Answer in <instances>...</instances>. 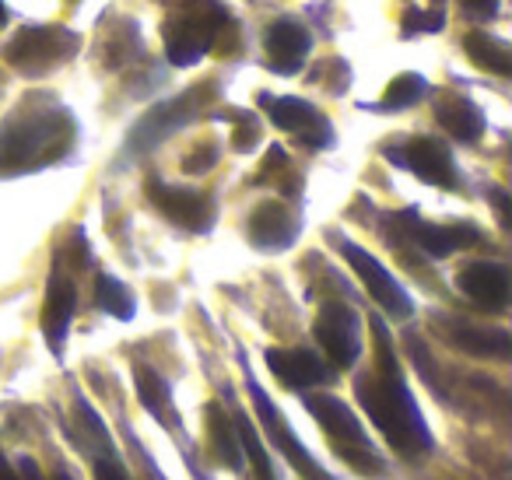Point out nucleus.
Here are the masks:
<instances>
[{
  "label": "nucleus",
  "mask_w": 512,
  "mask_h": 480,
  "mask_svg": "<svg viewBox=\"0 0 512 480\" xmlns=\"http://www.w3.org/2000/svg\"><path fill=\"white\" fill-rule=\"evenodd\" d=\"M393 165L400 169H411L418 179L432 186H442V190H453L456 186V169H453V155L442 141H432V137H418V141L404 144V148H390L386 151Z\"/></svg>",
  "instance_id": "7"
},
{
  "label": "nucleus",
  "mask_w": 512,
  "mask_h": 480,
  "mask_svg": "<svg viewBox=\"0 0 512 480\" xmlns=\"http://www.w3.org/2000/svg\"><path fill=\"white\" fill-rule=\"evenodd\" d=\"M456 284L470 302L488 312H502L509 305V270L502 263H467L456 274Z\"/></svg>",
  "instance_id": "14"
},
{
  "label": "nucleus",
  "mask_w": 512,
  "mask_h": 480,
  "mask_svg": "<svg viewBox=\"0 0 512 480\" xmlns=\"http://www.w3.org/2000/svg\"><path fill=\"white\" fill-rule=\"evenodd\" d=\"M316 340L330 354V361L341 368H351L362 354V323H358L355 309L344 302H323L320 316H316Z\"/></svg>",
  "instance_id": "6"
},
{
  "label": "nucleus",
  "mask_w": 512,
  "mask_h": 480,
  "mask_svg": "<svg viewBox=\"0 0 512 480\" xmlns=\"http://www.w3.org/2000/svg\"><path fill=\"white\" fill-rule=\"evenodd\" d=\"M442 337L463 354H474V358H495L505 361L512 354V340L505 330H491V326H477L467 319H442L439 323Z\"/></svg>",
  "instance_id": "15"
},
{
  "label": "nucleus",
  "mask_w": 512,
  "mask_h": 480,
  "mask_svg": "<svg viewBox=\"0 0 512 480\" xmlns=\"http://www.w3.org/2000/svg\"><path fill=\"white\" fill-rule=\"evenodd\" d=\"M218 25H221V11L214 18H204L197 11V15H186V18H179L176 25H169V32H165V50H169L172 64L176 67L197 64V60L211 50Z\"/></svg>",
  "instance_id": "13"
},
{
  "label": "nucleus",
  "mask_w": 512,
  "mask_h": 480,
  "mask_svg": "<svg viewBox=\"0 0 512 480\" xmlns=\"http://www.w3.org/2000/svg\"><path fill=\"white\" fill-rule=\"evenodd\" d=\"M214 158H218V148H211V144H207V151H197V158H186L183 169L186 172H207L214 165Z\"/></svg>",
  "instance_id": "29"
},
{
  "label": "nucleus",
  "mask_w": 512,
  "mask_h": 480,
  "mask_svg": "<svg viewBox=\"0 0 512 480\" xmlns=\"http://www.w3.org/2000/svg\"><path fill=\"white\" fill-rule=\"evenodd\" d=\"M95 298H99V305L109 312V316H116V319H134V312H137L134 295H130L127 284H120L116 277L102 274L99 281H95Z\"/></svg>",
  "instance_id": "24"
},
{
  "label": "nucleus",
  "mask_w": 512,
  "mask_h": 480,
  "mask_svg": "<svg viewBox=\"0 0 512 480\" xmlns=\"http://www.w3.org/2000/svg\"><path fill=\"white\" fill-rule=\"evenodd\" d=\"M95 477L99 480H130L127 470H123V463H116L113 456H102L99 463H95Z\"/></svg>",
  "instance_id": "27"
},
{
  "label": "nucleus",
  "mask_w": 512,
  "mask_h": 480,
  "mask_svg": "<svg viewBox=\"0 0 512 480\" xmlns=\"http://www.w3.org/2000/svg\"><path fill=\"white\" fill-rule=\"evenodd\" d=\"M53 480H74V477H67V473H57V477H53Z\"/></svg>",
  "instance_id": "32"
},
{
  "label": "nucleus",
  "mask_w": 512,
  "mask_h": 480,
  "mask_svg": "<svg viewBox=\"0 0 512 480\" xmlns=\"http://www.w3.org/2000/svg\"><path fill=\"white\" fill-rule=\"evenodd\" d=\"M74 305H78V291H74L71 277H64V270H53L50 274V288H46V309H43V333L50 351L64 354L67 344V330H71L74 319Z\"/></svg>",
  "instance_id": "16"
},
{
  "label": "nucleus",
  "mask_w": 512,
  "mask_h": 480,
  "mask_svg": "<svg viewBox=\"0 0 512 480\" xmlns=\"http://www.w3.org/2000/svg\"><path fill=\"white\" fill-rule=\"evenodd\" d=\"M271 120L278 123L288 134H302V141L313 144V148H327V144L316 137V130H330V123L316 113L309 102L302 99H274L271 102Z\"/></svg>",
  "instance_id": "19"
},
{
  "label": "nucleus",
  "mask_w": 512,
  "mask_h": 480,
  "mask_svg": "<svg viewBox=\"0 0 512 480\" xmlns=\"http://www.w3.org/2000/svg\"><path fill=\"white\" fill-rule=\"evenodd\" d=\"M242 368H246V386H249V396H253V407L256 414H260V424H264V431L271 435V442L281 449V456L292 463V470L299 473L302 480H334V473L323 470L320 463L313 459V452L306 449V445L299 442V435L292 431V424H285V417H281V410L274 407L271 396L260 389V382L253 379V372H249V365L242 361Z\"/></svg>",
  "instance_id": "4"
},
{
  "label": "nucleus",
  "mask_w": 512,
  "mask_h": 480,
  "mask_svg": "<svg viewBox=\"0 0 512 480\" xmlns=\"http://www.w3.org/2000/svg\"><path fill=\"white\" fill-rule=\"evenodd\" d=\"M460 4L477 18H491L498 11V0H460Z\"/></svg>",
  "instance_id": "30"
},
{
  "label": "nucleus",
  "mask_w": 512,
  "mask_h": 480,
  "mask_svg": "<svg viewBox=\"0 0 512 480\" xmlns=\"http://www.w3.org/2000/svg\"><path fill=\"white\" fill-rule=\"evenodd\" d=\"M267 368L274 372V379L288 389H313L330 382V368L323 365V358L316 351H306V347H271L264 354Z\"/></svg>",
  "instance_id": "12"
},
{
  "label": "nucleus",
  "mask_w": 512,
  "mask_h": 480,
  "mask_svg": "<svg viewBox=\"0 0 512 480\" xmlns=\"http://www.w3.org/2000/svg\"><path fill=\"white\" fill-rule=\"evenodd\" d=\"M309 57V32L299 22H274L267 32V64L278 74H295Z\"/></svg>",
  "instance_id": "18"
},
{
  "label": "nucleus",
  "mask_w": 512,
  "mask_h": 480,
  "mask_svg": "<svg viewBox=\"0 0 512 480\" xmlns=\"http://www.w3.org/2000/svg\"><path fill=\"white\" fill-rule=\"evenodd\" d=\"M393 221L400 225V239H414L428 256H435V260L460 253V249L474 246V242L481 239V232H477L474 225H425V221H418L414 211L397 214Z\"/></svg>",
  "instance_id": "8"
},
{
  "label": "nucleus",
  "mask_w": 512,
  "mask_h": 480,
  "mask_svg": "<svg viewBox=\"0 0 512 480\" xmlns=\"http://www.w3.org/2000/svg\"><path fill=\"white\" fill-rule=\"evenodd\" d=\"M207 449L225 470L242 466V438L232 431V417L221 410V403H207Z\"/></svg>",
  "instance_id": "20"
},
{
  "label": "nucleus",
  "mask_w": 512,
  "mask_h": 480,
  "mask_svg": "<svg viewBox=\"0 0 512 480\" xmlns=\"http://www.w3.org/2000/svg\"><path fill=\"white\" fill-rule=\"evenodd\" d=\"M74 141V120L64 109H43V113L22 116L0 130V176L43 169L67 155Z\"/></svg>",
  "instance_id": "2"
},
{
  "label": "nucleus",
  "mask_w": 512,
  "mask_h": 480,
  "mask_svg": "<svg viewBox=\"0 0 512 480\" xmlns=\"http://www.w3.org/2000/svg\"><path fill=\"white\" fill-rule=\"evenodd\" d=\"M463 50H467V57L474 60L477 67H484V71L491 74H509L512 71V57H509V46L502 43V39L488 36V32H470L467 43H463Z\"/></svg>",
  "instance_id": "23"
},
{
  "label": "nucleus",
  "mask_w": 512,
  "mask_h": 480,
  "mask_svg": "<svg viewBox=\"0 0 512 480\" xmlns=\"http://www.w3.org/2000/svg\"><path fill=\"white\" fill-rule=\"evenodd\" d=\"M425 92H428V85L418 78V74H400V78H393L390 88H386L383 109H407L418 99H425Z\"/></svg>",
  "instance_id": "25"
},
{
  "label": "nucleus",
  "mask_w": 512,
  "mask_h": 480,
  "mask_svg": "<svg viewBox=\"0 0 512 480\" xmlns=\"http://www.w3.org/2000/svg\"><path fill=\"white\" fill-rule=\"evenodd\" d=\"M148 197L155 200V207L165 214L169 221H176L186 232H207L214 218V207L204 193L197 190H179V186H165V183H151Z\"/></svg>",
  "instance_id": "10"
},
{
  "label": "nucleus",
  "mask_w": 512,
  "mask_h": 480,
  "mask_svg": "<svg viewBox=\"0 0 512 480\" xmlns=\"http://www.w3.org/2000/svg\"><path fill=\"white\" fill-rule=\"evenodd\" d=\"M18 463H22V473H18L8 459L0 456V480H39V470H36V463H32L29 456L18 459Z\"/></svg>",
  "instance_id": "26"
},
{
  "label": "nucleus",
  "mask_w": 512,
  "mask_h": 480,
  "mask_svg": "<svg viewBox=\"0 0 512 480\" xmlns=\"http://www.w3.org/2000/svg\"><path fill=\"white\" fill-rule=\"evenodd\" d=\"M8 22V8H4V4H0V25Z\"/></svg>",
  "instance_id": "31"
},
{
  "label": "nucleus",
  "mask_w": 512,
  "mask_h": 480,
  "mask_svg": "<svg viewBox=\"0 0 512 480\" xmlns=\"http://www.w3.org/2000/svg\"><path fill=\"white\" fill-rule=\"evenodd\" d=\"M425 29H442V15H418V11H411L407 15V32H425Z\"/></svg>",
  "instance_id": "28"
},
{
  "label": "nucleus",
  "mask_w": 512,
  "mask_h": 480,
  "mask_svg": "<svg viewBox=\"0 0 512 480\" xmlns=\"http://www.w3.org/2000/svg\"><path fill=\"white\" fill-rule=\"evenodd\" d=\"M372 333L379 340V365L376 372L362 375L355 382V396L369 421L386 435V442L404 456H418V452L432 449V431H428L425 417H421L418 400L411 396L400 372V361L393 354L390 333L383 330L379 319H372Z\"/></svg>",
  "instance_id": "1"
},
{
  "label": "nucleus",
  "mask_w": 512,
  "mask_h": 480,
  "mask_svg": "<svg viewBox=\"0 0 512 480\" xmlns=\"http://www.w3.org/2000/svg\"><path fill=\"white\" fill-rule=\"evenodd\" d=\"M299 235V221L288 211L285 204H260L253 214H249V239H253L256 249H267V253H278V249H288Z\"/></svg>",
  "instance_id": "17"
},
{
  "label": "nucleus",
  "mask_w": 512,
  "mask_h": 480,
  "mask_svg": "<svg viewBox=\"0 0 512 480\" xmlns=\"http://www.w3.org/2000/svg\"><path fill=\"white\" fill-rule=\"evenodd\" d=\"M64 46H74V36H67L60 29H25L4 50V57H8V64L22 67V71H46V67L60 64L67 57Z\"/></svg>",
  "instance_id": "9"
},
{
  "label": "nucleus",
  "mask_w": 512,
  "mask_h": 480,
  "mask_svg": "<svg viewBox=\"0 0 512 480\" xmlns=\"http://www.w3.org/2000/svg\"><path fill=\"white\" fill-rule=\"evenodd\" d=\"M306 407H309V414L316 417V424L327 431L334 452L351 470H358L362 477H383L386 473L383 456L376 452V445L365 435L362 421H358V414L348 403L330 393H316V396H306Z\"/></svg>",
  "instance_id": "3"
},
{
  "label": "nucleus",
  "mask_w": 512,
  "mask_h": 480,
  "mask_svg": "<svg viewBox=\"0 0 512 480\" xmlns=\"http://www.w3.org/2000/svg\"><path fill=\"white\" fill-rule=\"evenodd\" d=\"M435 120L449 137L463 144H474L484 134V116L470 99H446L442 106H435Z\"/></svg>",
  "instance_id": "21"
},
{
  "label": "nucleus",
  "mask_w": 512,
  "mask_h": 480,
  "mask_svg": "<svg viewBox=\"0 0 512 480\" xmlns=\"http://www.w3.org/2000/svg\"><path fill=\"white\" fill-rule=\"evenodd\" d=\"M337 249H341V256L351 263V270L358 274V281L365 284V291L372 295V302L383 305L393 319H411V312H414L411 295L400 288V281L376 260V256L365 253L362 246H355V242H348V239L337 242Z\"/></svg>",
  "instance_id": "5"
},
{
  "label": "nucleus",
  "mask_w": 512,
  "mask_h": 480,
  "mask_svg": "<svg viewBox=\"0 0 512 480\" xmlns=\"http://www.w3.org/2000/svg\"><path fill=\"white\" fill-rule=\"evenodd\" d=\"M193 102H197V92L179 95V99H169V102H162V106H155L134 127V134H130V148H134V151H151L155 144H162L169 134H176L179 127H186V123L197 116V106H193Z\"/></svg>",
  "instance_id": "11"
},
{
  "label": "nucleus",
  "mask_w": 512,
  "mask_h": 480,
  "mask_svg": "<svg viewBox=\"0 0 512 480\" xmlns=\"http://www.w3.org/2000/svg\"><path fill=\"white\" fill-rule=\"evenodd\" d=\"M134 382H137V396H141V403L148 407V414L155 417V421H162L165 428H172V424L179 428V421H172V414H169V407H172L169 382H165L162 375H158L155 368H148V365L134 368Z\"/></svg>",
  "instance_id": "22"
}]
</instances>
